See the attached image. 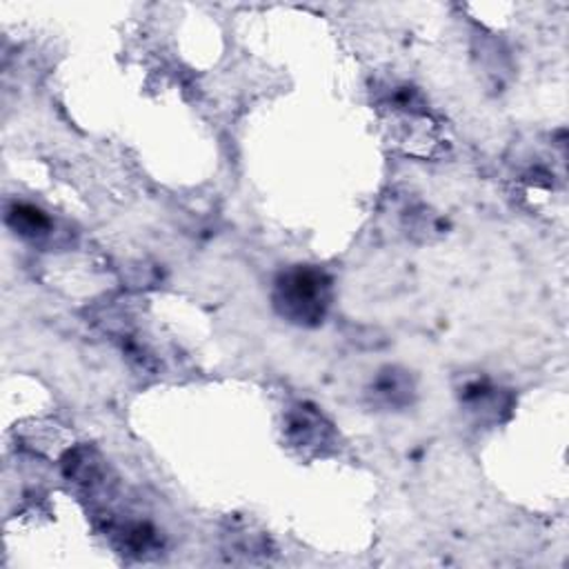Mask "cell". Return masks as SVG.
Listing matches in <instances>:
<instances>
[{"instance_id":"1","label":"cell","mask_w":569,"mask_h":569,"mask_svg":"<svg viewBox=\"0 0 569 569\" xmlns=\"http://www.w3.org/2000/svg\"><path fill=\"white\" fill-rule=\"evenodd\" d=\"M331 282L320 269L293 267L276 280L278 311L298 325H318L329 307Z\"/></svg>"},{"instance_id":"2","label":"cell","mask_w":569,"mask_h":569,"mask_svg":"<svg viewBox=\"0 0 569 569\" xmlns=\"http://www.w3.org/2000/svg\"><path fill=\"white\" fill-rule=\"evenodd\" d=\"M7 220L24 238H40L51 227V220L31 204H13V209L7 213Z\"/></svg>"}]
</instances>
